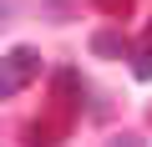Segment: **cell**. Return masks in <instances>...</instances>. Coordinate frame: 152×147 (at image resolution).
I'll list each match as a JSON object with an SVG mask.
<instances>
[{
  "mask_svg": "<svg viewBox=\"0 0 152 147\" xmlns=\"http://www.w3.org/2000/svg\"><path fill=\"white\" fill-rule=\"evenodd\" d=\"M76 107H81V76L76 71H56V107L26 127V147H61L71 122H76Z\"/></svg>",
  "mask_w": 152,
  "mask_h": 147,
  "instance_id": "obj_1",
  "label": "cell"
},
{
  "mask_svg": "<svg viewBox=\"0 0 152 147\" xmlns=\"http://www.w3.org/2000/svg\"><path fill=\"white\" fill-rule=\"evenodd\" d=\"M36 76H41V51H36V46H15L5 61H0V97L26 91Z\"/></svg>",
  "mask_w": 152,
  "mask_h": 147,
  "instance_id": "obj_2",
  "label": "cell"
},
{
  "mask_svg": "<svg viewBox=\"0 0 152 147\" xmlns=\"http://www.w3.org/2000/svg\"><path fill=\"white\" fill-rule=\"evenodd\" d=\"M107 147H147V142H142V137H137V132H122V137H112V142H107Z\"/></svg>",
  "mask_w": 152,
  "mask_h": 147,
  "instance_id": "obj_5",
  "label": "cell"
},
{
  "mask_svg": "<svg viewBox=\"0 0 152 147\" xmlns=\"http://www.w3.org/2000/svg\"><path fill=\"white\" fill-rule=\"evenodd\" d=\"M91 51H96V56H112V61H122V56H127V41H122L117 31H96V36H91Z\"/></svg>",
  "mask_w": 152,
  "mask_h": 147,
  "instance_id": "obj_3",
  "label": "cell"
},
{
  "mask_svg": "<svg viewBox=\"0 0 152 147\" xmlns=\"http://www.w3.org/2000/svg\"><path fill=\"white\" fill-rule=\"evenodd\" d=\"M91 5H96L107 20H127V15H132V0H91Z\"/></svg>",
  "mask_w": 152,
  "mask_h": 147,
  "instance_id": "obj_4",
  "label": "cell"
}]
</instances>
